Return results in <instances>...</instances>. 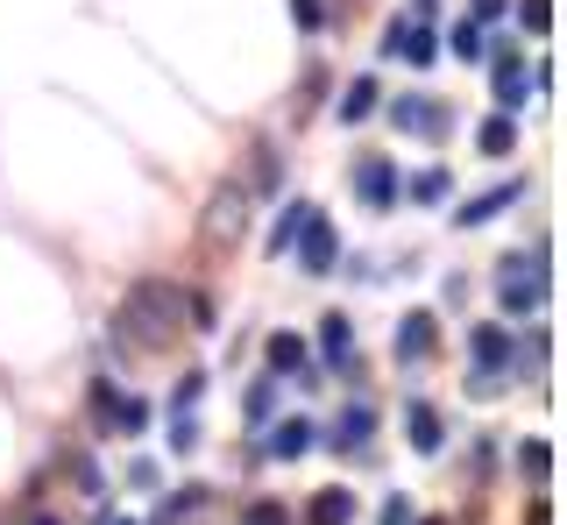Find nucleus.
I'll use <instances>...</instances> for the list:
<instances>
[{
	"instance_id": "393cba45",
	"label": "nucleus",
	"mask_w": 567,
	"mask_h": 525,
	"mask_svg": "<svg viewBox=\"0 0 567 525\" xmlns=\"http://www.w3.org/2000/svg\"><path fill=\"white\" fill-rule=\"evenodd\" d=\"M447 43H454V58H461V64L483 58V29H475V22H454V37H447Z\"/></svg>"
},
{
	"instance_id": "b1692460",
	"label": "nucleus",
	"mask_w": 567,
	"mask_h": 525,
	"mask_svg": "<svg viewBox=\"0 0 567 525\" xmlns=\"http://www.w3.org/2000/svg\"><path fill=\"white\" fill-rule=\"evenodd\" d=\"M248 419H270L277 412V377H262V383H248V405H241Z\"/></svg>"
},
{
	"instance_id": "a211bd4d",
	"label": "nucleus",
	"mask_w": 567,
	"mask_h": 525,
	"mask_svg": "<svg viewBox=\"0 0 567 525\" xmlns=\"http://www.w3.org/2000/svg\"><path fill=\"white\" fill-rule=\"evenodd\" d=\"M306 525H354V497H348V490H312Z\"/></svg>"
},
{
	"instance_id": "72a5a7b5",
	"label": "nucleus",
	"mask_w": 567,
	"mask_h": 525,
	"mask_svg": "<svg viewBox=\"0 0 567 525\" xmlns=\"http://www.w3.org/2000/svg\"><path fill=\"white\" fill-rule=\"evenodd\" d=\"M71 476H79V490H85V497H100V469L85 462V454H79V462H71Z\"/></svg>"
},
{
	"instance_id": "58836bf2",
	"label": "nucleus",
	"mask_w": 567,
	"mask_h": 525,
	"mask_svg": "<svg viewBox=\"0 0 567 525\" xmlns=\"http://www.w3.org/2000/svg\"><path fill=\"white\" fill-rule=\"evenodd\" d=\"M100 525H135V518H114V512H100Z\"/></svg>"
},
{
	"instance_id": "cd10ccee",
	"label": "nucleus",
	"mask_w": 567,
	"mask_h": 525,
	"mask_svg": "<svg viewBox=\"0 0 567 525\" xmlns=\"http://www.w3.org/2000/svg\"><path fill=\"white\" fill-rule=\"evenodd\" d=\"M199 398H206V377L192 370V377H177V391H171V412H192Z\"/></svg>"
},
{
	"instance_id": "0eeeda50",
	"label": "nucleus",
	"mask_w": 567,
	"mask_h": 525,
	"mask_svg": "<svg viewBox=\"0 0 567 525\" xmlns=\"http://www.w3.org/2000/svg\"><path fill=\"white\" fill-rule=\"evenodd\" d=\"M468 356H475V377H504L511 362H518V334H511V327H475Z\"/></svg>"
},
{
	"instance_id": "f257e3e1",
	"label": "nucleus",
	"mask_w": 567,
	"mask_h": 525,
	"mask_svg": "<svg viewBox=\"0 0 567 525\" xmlns=\"http://www.w3.org/2000/svg\"><path fill=\"white\" fill-rule=\"evenodd\" d=\"M177 312H185V291L164 285V277H135L121 291V312H114V334H128V348L156 356V348L177 341Z\"/></svg>"
},
{
	"instance_id": "7c9ffc66",
	"label": "nucleus",
	"mask_w": 567,
	"mask_h": 525,
	"mask_svg": "<svg viewBox=\"0 0 567 525\" xmlns=\"http://www.w3.org/2000/svg\"><path fill=\"white\" fill-rule=\"evenodd\" d=\"M256 185H262V192L277 185V150H270V143H256Z\"/></svg>"
},
{
	"instance_id": "f8f14e48",
	"label": "nucleus",
	"mask_w": 567,
	"mask_h": 525,
	"mask_svg": "<svg viewBox=\"0 0 567 525\" xmlns=\"http://www.w3.org/2000/svg\"><path fill=\"white\" fill-rule=\"evenodd\" d=\"M319 441V426L312 419H277L270 426V441H262V454H270V462H298V454H306Z\"/></svg>"
},
{
	"instance_id": "bb28decb",
	"label": "nucleus",
	"mask_w": 567,
	"mask_h": 525,
	"mask_svg": "<svg viewBox=\"0 0 567 525\" xmlns=\"http://www.w3.org/2000/svg\"><path fill=\"white\" fill-rule=\"evenodd\" d=\"M518 22L532 37H546V29H554V0H518Z\"/></svg>"
},
{
	"instance_id": "423d86ee",
	"label": "nucleus",
	"mask_w": 567,
	"mask_h": 525,
	"mask_svg": "<svg viewBox=\"0 0 567 525\" xmlns=\"http://www.w3.org/2000/svg\"><path fill=\"white\" fill-rule=\"evenodd\" d=\"M390 128H404V135H447V107H440L433 93H404V100H390Z\"/></svg>"
},
{
	"instance_id": "f3484780",
	"label": "nucleus",
	"mask_w": 567,
	"mask_h": 525,
	"mask_svg": "<svg viewBox=\"0 0 567 525\" xmlns=\"http://www.w3.org/2000/svg\"><path fill=\"white\" fill-rule=\"evenodd\" d=\"M525 85H532V72H525L518 58H511V50H496V107H504V114H518Z\"/></svg>"
},
{
	"instance_id": "dca6fc26",
	"label": "nucleus",
	"mask_w": 567,
	"mask_h": 525,
	"mask_svg": "<svg viewBox=\"0 0 567 525\" xmlns=\"http://www.w3.org/2000/svg\"><path fill=\"white\" fill-rule=\"evenodd\" d=\"M404 426H412V447H419V454H440V447H447V426H440V412L425 405V398H412V405H404Z\"/></svg>"
},
{
	"instance_id": "1a4fd4ad",
	"label": "nucleus",
	"mask_w": 567,
	"mask_h": 525,
	"mask_svg": "<svg viewBox=\"0 0 567 525\" xmlns=\"http://www.w3.org/2000/svg\"><path fill=\"white\" fill-rule=\"evenodd\" d=\"M433 348H440V320H433V312H404L398 334H390V356H398V362H425Z\"/></svg>"
},
{
	"instance_id": "5701e85b",
	"label": "nucleus",
	"mask_w": 567,
	"mask_h": 525,
	"mask_svg": "<svg viewBox=\"0 0 567 525\" xmlns=\"http://www.w3.org/2000/svg\"><path fill=\"white\" fill-rule=\"evenodd\" d=\"M518 469L532 483H546V476H554V447H546V441H518Z\"/></svg>"
},
{
	"instance_id": "ea45409f",
	"label": "nucleus",
	"mask_w": 567,
	"mask_h": 525,
	"mask_svg": "<svg viewBox=\"0 0 567 525\" xmlns=\"http://www.w3.org/2000/svg\"><path fill=\"white\" fill-rule=\"evenodd\" d=\"M412 525H454V518H412Z\"/></svg>"
},
{
	"instance_id": "473e14b6",
	"label": "nucleus",
	"mask_w": 567,
	"mask_h": 525,
	"mask_svg": "<svg viewBox=\"0 0 567 525\" xmlns=\"http://www.w3.org/2000/svg\"><path fill=\"white\" fill-rule=\"evenodd\" d=\"M377 525H412V504H404V497H383V512H377Z\"/></svg>"
},
{
	"instance_id": "6e6552de",
	"label": "nucleus",
	"mask_w": 567,
	"mask_h": 525,
	"mask_svg": "<svg viewBox=\"0 0 567 525\" xmlns=\"http://www.w3.org/2000/svg\"><path fill=\"white\" fill-rule=\"evenodd\" d=\"M383 58H404V64H433V58H440V43H433V29H425L419 14H412V22L398 14V22L383 29Z\"/></svg>"
},
{
	"instance_id": "aec40b11",
	"label": "nucleus",
	"mask_w": 567,
	"mask_h": 525,
	"mask_svg": "<svg viewBox=\"0 0 567 525\" xmlns=\"http://www.w3.org/2000/svg\"><path fill=\"white\" fill-rule=\"evenodd\" d=\"M475 150H483V156H511V150H518V121H511V114H489L483 128H475Z\"/></svg>"
},
{
	"instance_id": "f704fd0d",
	"label": "nucleus",
	"mask_w": 567,
	"mask_h": 525,
	"mask_svg": "<svg viewBox=\"0 0 567 525\" xmlns=\"http://www.w3.org/2000/svg\"><path fill=\"white\" fill-rule=\"evenodd\" d=\"M291 14H298V29H319V22H327V8H319V0H291Z\"/></svg>"
},
{
	"instance_id": "4c0bfd02",
	"label": "nucleus",
	"mask_w": 567,
	"mask_h": 525,
	"mask_svg": "<svg viewBox=\"0 0 567 525\" xmlns=\"http://www.w3.org/2000/svg\"><path fill=\"white\" fill-rule=\"evenodd\" d=\"M29 525H64V518H58V512H35V518H29Z\"/></svg>"
},
{
	"instance_id": "412c9836",
	"label": "nucleus",
	"mask_w": 567,
	"mask_h": 525,
	"mask_svg": "<svg viewBox=\"0 0 567 525\" xmlns=\"http://www.w3.org/2000/svg\"><path fill=\"white\" fill-rule=\"evenodd\" d=\"M377 100H383L377 79H354L348 93H341V121H369V114H377Z\"/></svg>"
},
{
	"instance_id": "2f4dec72",
	"label": "nucleus",
	"mask_w": 567,
	"mask_h": 525,
	"mask_svg": "<svg viewBox=\"0 0 567 525\" xmlns=\"http://www.w3.org/2000/svg\"><path fill=\"white\" fill-rule=\"evenodd\" d=\"M185 312H192V327H199V334H213V299H206V291H192Z\"/></svg>"
},
{
	"instance_id": "9d476101",
	"label": "nucleus",
	"mask_w": 567,
	"mask_h": 525,
	"mask_svg": "<svg viewBox=\"0 0 567 525\" xmlns=\"http://www.w3.org/2000/svg\"><path fill=\"white\" fill-rule=\"evenodd\" d=\"M248 192L241 185H227V192H213V206H206V241H235L241 227H248Z\"/></svg>"
},
{
	"instance_id": "39448f33",
	"label": "nucleus",
	"mask_w": 567,
	"mask_h": 525,
	"mask_svg": "<svg viewBox=\"0 0 567 525\" xmlns=\"http://www.w3.org/2000/svg\"><path fill=\"white\" fill-rule=\"evenodd\" d=\"M354 192H362L369 214H390V206H398V164H390V156H362V164H354Z\"/></svg>"
},
{
	"instance_id": "7ed1b4c3",
	"label": "nucleus",
	"mask_w": 567,
	"mask_h": 525,
	"mask_svg": "<svg viewBox=\"0 0 567 525\" xmlns=\"http://www.w3.org/2000/svg\"><path fill=\"white\" fill-rule=\"evenodd\" d=\"M291 249H298V270H306V277H327L333 262H341V235H333V220L312 206V214H306V227L291 235Z\"/></svg>"
},
{
	"instance_id": "c85d7f7f",
	"label": "nucleus",
	"mask_w": 567,
	"mask_h": 525,
	"mask_svg": "<svg viewBox=\"0 0 567 525\" xmlns=\"http://www.w3.org/2000/svg\"><path fill=\"white\" fill-rule=\"evenodd\" d=\"M241 525H291V512H284V504H270V497H256L241 512Z\"/></svg>"
},
{
	"instance_id": "4be33fe9",
	"label": "nucleus",
	"mask_w": 567,
	"mask_h": 525,
	"mask_svg": "<svg viewBox=\"0 0 567 525\" xmlns=\"http://www.w3.org/2000/svg\"><path fill=\"white\" fill-rule=\"evenodd\" d=\"M306 214H312V206H284V214H277V227H270V256H291V235L306 227Z\"/></svg>"
},
{
	"instance_id": "ddd939ff",
	"label": "nucleus",
	"mask_w": 567,
	"mask_h": 525,
	"mask_svg": "<svg viewBox=\"0 0 567 525\" xmlns=\"http://www.w3.org/2000/svg\"><path fill=\"white\" fill-rule=\"evenodd\" d=\"M525 199V178L518 185H496V192H483V199H461L454 206V227H483V220H496L504 206H518Z\"/></svg>"
},
{
	"instance_id": "c9c22d12",
	"label": "nucleus",
	"mask_w": 567,
	"mask_h": 525,
	"mask_svg": "<svg viewBox=\"0 0 567 525\" xmlns=\"http://www.w3.org/2000/svg\"><path fill=\"white\" fill-rule=\"evenodd\" d=\"M128 483L135 490H156V462H128Z\"/></svg>"
},
{
	"instance_id": "a878e982",
	"label": "nucleus",
	"mask_w": 567,
	"mask_h": 525,
	"mask_svg": "<svg viewBox=\"0 0 567 525\" xmlns=\"http://www.w3.org/2000/svg\"><path fill=\"white\" fill-rule=\"evenodd\" d=\"M412 199L419 206H440V199H447V171H419V178H412Z\"/></svg>"
},
{
	"instance_id": "f03ea898",
	"label": "nucleus",
	"mask_w": 567,
	"mask_h": 525,
	"mask_svg": "<svg viewBox=\"0 0 567 525\" xmlns=\"http://www.w3.org/2000/svg\"><path fill=\"white\" fill-rule=\"evenodd\" d=\"M546 262V249H539ZM539 262H518V256H504V277H496V299H504V312H539L546 306V270Z\"/></svg>"
},
{
	"instance_id": "c756f323",
	"label": "nucleus",
	"mask_w": 567,
	"mask_h": 525,
	"mask_svg": "<svg viewBox=\"0 0 567 525\" xmlns=\"http://www.w3.org/2000/svg\"><path fill=\"white\" fill-rule=\"evenodd\" d=\"M171 447H177V454L199 447V419H192V412H171Z\"/></svg>"
},
{
	"instance_id": "6ab92c4d",
	"label": "nucleus",
	"mask_w": 567,
	"mask_h": 525,
	"mask_svg": "<svg viewBox=\"0 0 567 525\" xmlns=\"http://www.w3.org/2000/svg\"><path fill=\"white\" fill-rule=\"evenodd\" d=\"M262 362H270V377H298V370H306V341H298V334H270V341H262Z\"/></svg>"
},
{
	"instance_id": "20e7f679",
	"label": "nucleus",
	"mask_w": 567,
	"mask_h": 525,
	"mask_svg": "<svg viewBox=\"0 0 567 525\" xmlns=\"http://www.w3.org/2000/svg\"><path fill=\"white\" fill-rule=\"evenodd\" d=\"M93 412H100V426H114V433H142L150 426V405L142 398H128V391H114V383H93Z\"/></svg>"
},
{
	"instance_id": "4468645a",
	"label": "nucleus",
	"mask_w": 567,
	"mask_h": 525,
	"mask_svg": "<svg viewBox=\"0 0 567 525\" xmlns=\"http://www.w3.org/2000/svg\"><path fill=\"white\" fill-rule=\"evenodd\" d=\"M369 433H377V405H348L341 419H333L327 447H333V454H354V447H369Z\"/></svg>"
},
{
	"instance_id": "2eb2a0df",
	"label": "nucleus",
	"mask_w": 567,
	"mask_h": 525,
	"mask_svg": "<svg viewBox=\"0 0 567 525\" xmlns=\"http://www.w3.org/2000/svg\"><path fill=\"white\" fill-rule=\"evenodd\" d=\"M206 497H213L206 483H185V490H171V497L156 504V518H150V525H192V518L206 512Z\"/></svg>"
},
{
	"instance_id": "e433bc0d",
	"label": "nucleus",
	"mask_w": 567,
	"mask_h": 525,
	"mask_svg": "<svg viewBox=\"0 0 567 525\" xmlns=\"http://www.w3.org/2000/svg\"><path fill=\"white\" fill-rule=\"evenodd\" d=\"M504 8H511V0H475V22H496Z\"/></svg>"
},
{
	"instance_id": "9b49d317",
	"label": "nucleus",
	"mask_w": 567,
	"mask_h": 525,
	"mask_svg": "<svg viewBox=\"0 0 567 525\" xmlns=\"http://www.w3.org/2000/svg\"><path fill=\"white\" fill-rule=\"evenodd\" d=\"M319 356H327V370H354V320L348 312L319 320Z\"/></svg>"
}]
</instances>
